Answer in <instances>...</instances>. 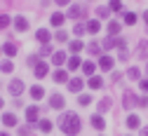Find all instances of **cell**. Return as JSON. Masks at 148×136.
Returning <instances> with one entry per match:
<instances>
[{"label":"cell","mask_w":148,"mask_h":136,"mask_svg":"<svg viewBox=\"0 0 148 136\" xmlns=\"http://www.w3.org/2000/svg\"><path fill=\"white\" fill-rule=\"evenodd\" d=\"M59 127L66 136H78L80 129H82V122L78 118V113H64L61 118H59Z\"/></svg>","instance_id":"1"},{"label":"cell","mask_w":148,"mask_h":136,"mask_svg":"<svg viewBox=\"0 0 148 136\" xmlns=\"http://www.w3.org/2000/svg\"><path fill=\"white\" fill-rule=\"evenodd\" d=\"M66 16H68V19H75V21H78V19H85V16H87V10H85L82 5H71Z\"/></svg>","instance_id":"2"},{"label":"cell","mask_w":148,"mask_h":136,"mask_svg":"<svg viewBox=\"0 0 148 136\" xmlns=\"http://www.w3.org/2000/svg\"><path fill=\"white\" fill-rule=\"evenodd\" d=\"M26 120H28V124H38L40 122V106H28L26 108Z\"/></svg>","instance_id":"3"},{"label":"cell","mask_w":148,"mask_h":136,"mask_svg":"<svg viewBox=\"0 0 148 136\" xmlns=\"http://www.w3.org/2000/svg\"><path fill=\"white\" fill-rule=\"evenodd\" d=\"M24 89H26V82H24V80H19V77H14V80L10 82V94H12V96L24 94Z\"/></svg>","instance_id":"4"},{"label":"cell","mask_w":148,"mask_h":136,"mask_svg":"<svg viewBox=\"0 0 148 136\" xmlns=\"http://www.w3.org/2000/svg\"><path fill=\"white\" fill-rule=\"evenodd\" d=\"M12 24H14V31H16V33L28 31V19H26V16H21V14H16V16L12 19Z\"/></svg>","instance_id":"5"},{"label":"cell","mask_w":148,"mask_h":136,"mask_svg":"<svg viewBox=\"0 0 148 136\" xmlns=\"http://www.w3.org/2000/svg\"><path fill=\"white\" fill-rule=\"evenodd\" d=\"M64 106H66V99L61 94H52L49 96V108H54V110H64Z\"/></svg>","instance_id":"6"},{"label":"cell","mask_w":148,"mask_h":136,"mask_svg":"<svg viewBox=\"0 0 148 136\" xmlns=\"http://www.w3.org/2000/svg\"><path fill=\"white\" fill-rule=\"evenodd\" d=\"M82 87H85L82 77H71V80H68V92H73V94H80Z\"/></svg>","instance_id":"7"},{"label":"cell","mask_w":148,"mask_h":136,"mask_svg":"<svg viewBox=\"0 0 148 136\" xmlns=\"http://www.w3.org/2000/svg\"><path fill=\"white\" fill-rule=\"evenodd\" d=\"M99 66H101V70H113L115 61H113V56H108V54H101V56H99Z\"/></svg>","instance_id":"8"},{"label":"cell","mask_w":148,"mask_h":136,"mask_svg":"<svg viewBox=\"0 0 148 136\" xmlns=\"http://www.w3.org/2000/svg\"><path fill=\"white\" fill-rule=\"evenodd\" d=\"M66 68H68L71 73H75L78 68H82V59H80V54H75V56H71V59L66 61Z\"/></svg>","instance_id":"9"},{"label":"cell","mask_w":148,"mask_h":136,"mask_svg":"<svg viewBox=\"0 0 148 136\" xmlns=\"http://www.w3.org/2000/svg\"><path fill=\"white\" fill-rule=\"evenodd\" d=\"M122 31V24L118 21V19H113V21H108V38H118Z\"/></svg>","instance_id":"10"},{"label":"cell","mask_w":148,"mask_h":136,"mask_svg":"<svg viewBox=\"0 0 148 136\" xmlns=\"http://www.w3.org/2000/svg\"><path fill=\"white\" fill-rule=\"evenodd\" d=\"M47 68H49V66H47L45 61H40L38 66H35V68H33V75H35V77H38V80H42V77H47V73H49Z\"/></svg>","instance_id":"11"},{"label":"cell","mask_w":148,"mask_h":136,"mask_svg":"<svg viewBox=\"0 0 148 136\" xmlns=\"http://www.w3.org/2000/svg\"><path fill=\"white\" fill-rule=\"evenodd\" d=\"M85 28H87V33H92V35H97V33L101 31V21H99V19H89V21L85 24Z\"/></svg>","instance_id":"12"},{"label":"cell","mask_w":148,"mask_h":136,"mask_svg":"<svg viewBox=\"0 0 148 136\" xmlns=\"http://www.w3.org/2000/svg\"><path fill=\"white\" fill-rule=\"evenodd\" d=\"M87 85H89V89H92V92H97V89H103V77H99V75H92Z\"/></svg>","instance_id":"13"},{"label":"cell","mask_w":148,"mask_h":136,"mask_svg":"<svg viewBox=\"0 0 148 136\" xmlns=\"http://www.w3.org/2000/svg\"><path fill=\"white\" fill-rule=\"evenodd\" d=\"M35 40H38V42H42V45H49L52 35H49V31H47V28H40L38 33H35Z\"/></svg>","instance_id":"14"},{"label":"cell","mask_w":148,"mask_h":136,"mask_svg":"<svg viewBox=\"0 0 148 136\" xmlns=\"http://www.w3.org/2000/svg\"><path fill=\"white\" fill-rule=\"evenodd\" d=\"M52 77H54V82H68V80H71V77H68V70H64V68L54 70V73H52Z\"/></svg>","instance_id":"15"},{"label":"cell","mask_w":148,"mask_h":136,"mask_svg":"<svg viewBox=\"0 0 148 136\" xmlns=\"http://www.w3.org/2000/svg\"><path fill=\"white\" fill-rule=\"evenodd\" d=\"M89 124L94 127L97 131H101V129L106 127V122H103V118H101V115H92V118H89Z\"/></svg>","instance_id":"16"},{"label":"cell","mask_w":148,"mask_h":136,"mask_svg":"<svg viewBox=\"0 0 148 136\" xmlns=\"http://www.w3.org/2000/svg\"><path fill=\"white\" fill-rule=\"evenodd\" d=\"M68 49L73 52V56H75V54H80V52L85 49V42H82V40H71V42H68Z\"/></svg>","instance_id":"17"},{"label":"cell","mask_w":148,"mask_h":136,"mask_svg":"<svg viewBox=\"0 0 148 136\" xmlns=\"http://www.w3.org/2000/svg\"><path fill=\"white\" fill-rule=\"evenodd\" d=\"M85 49H87L92 56H101V45H99L97 40H92L89 45H85Z\"/></svg>","instance_id":"18"},{"label":"cell","mask_w":148,"mask_h":136,"mask_svg":"<svg viewBox=\"0 0 148 136\" xmlns=\"http://www.w3.org/2000/svg\"><path fill=\"white\" fill-rule=\"evenodd\" d=\"M66 61H68V56H66L64 52H54V54H52V64H54V66H64Z\"/></svg>","instance_id":"19"},{"label":"cell","mask_w":148,"mask_h":136,"mask_svg":"<svg viewBox=\"0 0 148 136\" xmlns=\"http://www.w3.org/2000/svg\"><path fill=\"white\" fill-rule=\"evenodd\" d=\"M139 103V96H134L132 92H125V108H134Z\"/></svg>","instance_id":"20"},{"label":"cell","mask_w":148,"mask_h":136,"mask_svg":"<svg viewBox=\"0 0 148 136\" xmlns=\"http://www.w3.org/2000/svg\"><path fill=\"white\" fill-rule=\"evenodd\" d=\"M35 127H38V129H40L42 134H49V131L54 129V122H49V120H40V122L35 124Z\"/></svg>","instance_id":"21"},{"label":"cell","mask_w":148,"mask_h":136,"mask_svg":"<svg viewBox=\"0 0 148 136\" xmlns=\"http://www.w3.org/2000/svg\"><path fill=\"white\" fill-rule=\"evenodd\" d=\"M94 70H97V64H94V61H82V73H85V75L92 77V75H94Z\"/></svg>","instance_id":"22"},{"label":"cell","mask_w":148,"mask_h":136,"mask_svg":"<svg viewBox=\"0 0 148 136\" xmlns=\"http://www.w3.org/2000/svg\"><path fill=\"white\" fill-rule=\"evenodd\" d=\"M3 124L5 127H14L16 124V115L14 113H3Z\"/></svg>","instance_id":"23"},{"label":"cell","mask_w":148,"mask_h":136,"mask_svg":"<svg viewBox=\"0 0 148 136\" xmlns=\"http://www.w3.org/2000/svg\"><path fill=\"white\" fill-rule=\"evenodd\" d=\"M122 21H125L127 26H134V24L139 21V16H136L134 12H125V14H122Z\"/></svg>","instance_id":"24"},{"label":"cell","mask_w":148,"mask_h":136,"mask_svg":"<svg viewBox=\"0 0 148 136\" xmlns=\"http://www.w3.org/2000/svg\"><path fill=\"white\" fill-rule=\"evenodd\" d=\"M127 127L129 129H139L141 127V118H139V115H129V118H127Z\"/></svg>","instance_id":"25"},{"label":"cell","mask_w":148,"mask_h":136,"mask_svg":"<svg viewBox=\"0 0 148 136\" xmlns=\"http://www.w3.org/2000/svg\"><path fill=\"white\" fill-rule=\"evenodd\" d=\"M3 52H5L7 56H16V52H19V47H16L14 42H5V45H3Z\"/></svg>","instance_id":"26"},{"label":"cell","mask_w":148,"mask_h":136,"mask_svg":"<svg viewBox=\"0 0 148 136\" xmlns=\"http://www.w3.org/2000/svg\"><path fill=\"white\" fill-rule=\"evenodd\" d=\"M49 21H52V26H61V24L66 21V14H61V12H54Z\"/></svg>","instance_id":"27"},{"label":"cell","mask_w":148,"mask_h":136,"mask_svg":"<svg viewBox=\"0 0 148 136\" xmlns=\"http://www.w3.org/2000/svg\"><path fill=\"white\" fill-rule=\"evenodd\" d=\"M31 96H33V101H40L45 96V89L42 87H31Z\"/></svg>","instance_id":"28"},{"label":"cell","mask_w":148,"mask_h":136,"mask_svg":"<svg viewBox=\"0 0 148 136\" xmlns=\"http://www.w3.org/2000/svg\"><path fill=\"white\" fill-rule=\"evenodd\" d=\"M10 24H12V16L3 12V14H0V31H5V28H7Z\"/></svg>","instance_id":"29"},{"label":"cell","mask_w":148,"mask_h":136,"mask_svg":"<svg viewBox=\"0 0 148 136\" xmlns=\"http://www.w3.org/2000/svg\"><path fill=\"white\" fill-rule=\"evenodd\" d=\"M108 10H110V12H125V10H122V0H110V3H108Z\"/></svg>","instance_id":"30"},{"label":"cell","mask_w":148,"mask_h":136,"mask_svg":"<svg viewBox=\"0 0 148 136\" xmlns=\"http://www.w3.org/2000/svg\"><path fill=\"white\" fill-rule=\"evenodd\" d=\"M85 33H87V28H85L82 24H75V26H73V35H75V38H78V40H80V38H82Z\"/></svg>","instance_id":"31"},{"label":"cell","mask_w":148,"mask_h":136,"mask_svg":"<svg viewBox=\"0 0 148 136\" xmlns=\"http://www.w3.org/2000/svg\"><path fill=\"white\" fill-rule=\"evenodd\" d=\"M139 56H141V59H148V40L139 42Z\"/></svg>","instance_id":"32"},{"label":"cell","mask_w":148,"mask_h":136,"mask_svg":"<svg viewBox=\"0 0 148 136\" xmlns=\"http://www.w3.org/2000/svg\"><path fill=\"white\" fill-rule=\"evenodd\" d=\"M12 70H14L12 61H3V64H0V73H12Z\"/></svg>","instance_id":"33"},{"label":"cell","mask_w":148,"mask_h":136,"mask_svg":"<svg viewBox=\"0 0 148 136\" xmlns=\"http://www.w3.org/2000/svg\"><path fill=\"white\" fill-rule=\"evenodd\" d=\"M127 75L132 77V80H141V70H139L136 66H134V68H129V70H127Z\"/></svg>","instance_id":"34"},{"label":"cell","mask_w":148,"mask_h":136,"mask_svg":"<svg viewBox=\"0 0 148 136\" xmlns=\"http://www.w3.org/2000/svg\"><path fill=\"white\" fill-rule=\"evenodd\" d=\"M78 103H80V106H89V103H92V96H89V94H80V96H78Z\"/></svg>","instance_id":"35"},{"label":"cell","mask_w":148,"mask_h":136,"mask_svg":"<svg viewBox=\"0 0 148 136\" xmlns=\"http://www.w3.org/2000/svg\"><path fill=\"white\" fill-rule=\"evenodd\" d=\"M108 14H110L108 7H99V10H97V16H99V19H108Z\"/></svg>","instance_id":"36"},{"label":"cell","mask_w":148,"mask_h":136,"mask_svg":"<svg viewBox=\"0 0 148 136\" xmlns=\"http://www.w3.org/2000/svg\"><path fill=\"white\" fill-rule=\"evenodd\" d=\"M108 108H110V99H103V101L99 103V115H101V113H106Z\"/></svg>","instance_id":"37"},{"label":"cell","mask_w":148,"mask_h":136,"mask_svg":"<svg viewBox=\"0 0 148 136\" xmlns=\"http://www.w3.org/2000/svg\"><path fill=\"white\" fill-rule=\"evenodd\" d=\"M54 38H57L59 42H68V35H66V31H57V33H54Z\"/></svg>","instance_id":"38"},{"label":"cell","mask_w":148,"mask_h":136,"mask_svg":"<svg viewBox=\"0 0 148 136\" xmlns=\"http://www.w3.org/2000/svg\"><path fill=\"white\" fill-rule=\"evenodd\" d=\"M40 54H42V56H49V54H54V52H52V45H42V47H40Z\"/></svg>","instance_id":"39"},{"label":"cell","mask_w":148,"mask_h":136,"mask_svg":"<svg viewBox=\"0 0 148 136\" xmlns=\"http://www.w3.org/2000/svg\"><path fill=\"white\" fill-rule=\"evenodd\" d=\"M139 87L143 94H148V77H143V80H139Z\"/></svg>","instance_id":"40"},{"label":"cell","mask_w":148,"mask_h":136,"mask_svg":"<svg viewBox=\"0 0 148 136\" xmlns=\"http://www.w3.org/2000/svg\"><path fill=\"white\" fill-rule=\"evenodd\" d=\"M136 106L146 108V106H148V96H139V103H136Z\"/></svg>","instance_id":"41"},{"label":"cell","mask_w":148,"mask_h":136,"mask_svg":"<svg viewBox=\"0 0 148 136\" xmlns=\"http://www.w3.org/2000/svg\"><path fill=\"white\" fill-rule=\"evenodd\" d=\"M28 134H31L28 127H21V129H19V136H28Z\"/></svg>","instance_id":"42"},{"label":"cell","mask_w":148,"mask_h":136,"mask_svg":"<svg viewBox=\"0 0 148 136\" xmlns=\"http://www.w3.org/2000/svg\"><path fill=\"white\" fill-rule=\"evenodd\" d=\"M54 3H57L59 7H64V5H68V3H71V0H54Z\"/></svg>","instance_id":"43"},{"label":"cell","mask_w":148,"mask_h":136,"mask_svg":"<svg viewBox=\"0 0 148 136\" xmlns=\"http://www.w3.org/2000/svg\"><path fill=\"white\" fill-rule=\"evenodd\" d=\"M141 136H148V127H143V129H141Z\"/></svg>","instance_id":"44"},{"label":"cell","mask_w":148,"mask_h":136,"mask_svg":"<svg viewBox=\"0 0 148 136\" xmlns=\"http://www.w3.org/2000/svg\"><path fill=\"white\" fill-rule=\"evenodd\" d=\"M143 21H146V26H148V12H143Z\"/></svg>","instance_id":"45"},{"label":"cell","mask_w":148,"mask_h":136,"mask_svg":"<svg viewBox=\"0 0 148 136\" xmlns=\"http://www.w3.org/2000/svg\"><path fill=\"white\" fill-rule=\"evenodd\" d=\"M3 106H5V101H3V99H0V110H3Z\"/></svg>","instance_id":"46"},{"label":"cell","mask_w":148,"mask_h":136,"mask_svg":"<svg viewBox=\"0 0 148 136\" xmlns=\"http://www.w3.org/2000/svg\"><path fill=\"white\" fill-rule=\"evenodd\" d=\"M0 136H10V134H3V131H0Z\"/></svg>","instance_id":"47"},{"label":"cell","mask_w":148,"mask_h":136,"mask_svg":"<svg viewBox=\"0 0 148 136\" xmlns=\"http://www.w3.org/2000/svg\"><path fill=\"white\" fill-rule=\"evenodd\" d=\"M146 73H148V64H146Z\"/></svg>","instance_id":"48"},{"label":"cell","mask_w":148,"mask_h":136,"mask_svg":"<svg viewBox=\"0 0 148 136\" xmlns=\"http://www.w3.org/2000/svg\"><path fill=\"white\" fill-rule=\"evenodd\" d=\"M0 54H3V47H0Z\"/></svg>","instance_id":"49"}]
</instances>
